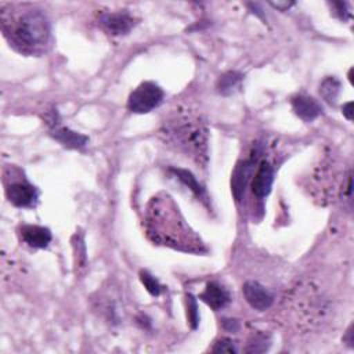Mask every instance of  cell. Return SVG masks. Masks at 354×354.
<instances>
[{
  "mask_svg": "<svg viewBox=\"0 0 354 354\" xmlns=\"http://www.w3.org/2000/svg\"><path fill=\"white\" fill-rule=\"evenodd\" d=\"M144 225L147 236L156 245L195 254L206 252L202 239L185 223L174 199L165 192L152 196L147 203Z\"/></svg>",
  "mask_w": 354,
  "mask_h": 354,
  "instance_id": "6da1fadb",
  "label": "cell"
},
{
  "mask_svg": "<svg viewBox=\"0 0 354 354\" xmlns=\"http://www.w3.org/2000/svg\"><path fill=\"white\" fill-rule=\"evenodd\" d=\"M1 30L10 46L24 55H39L50 44L51 29L46 14L28 4H3Z\"/></svg>",
  "mask_w": 354,
  "mask_h": 354,
  "instance_id": "7a4b0ae2",
  "label": "cell"
},
{
  "mask_svg": "<svg viewBox=\"0 0 354 354\" xmlns=\"http://www.w3.org/2000/svg\"><path fill=\"white\" fill-rule=\"evenodd\" d=\"M160 136L165 142L184 153L199 166H206L209 153V131L196 112L188 108H177L162 123Z\"/></svg>",
  "mask_w": 354,
  "mask_h": 354,
  "instance_id": "3957f363",
  "label": "cell"
},
{
  "mask_svg": "<svg viewBox=\"0 0 354 354\" xmlns=\"http://www.w3.org/2000/svg\"><path fill=\"white\" fill-rule=\"evenodd\" d=\"M292 297L297 301H300V307L295 306L296 314L300 313V315L304 318L303 321L306 324H310V328L315 324H318L326 314V301L322 296L318 295L315 290V286H300Z\"/></svg>",
  "mask_w": 354,
  "mask_h": 354,
  "instance_id": "277c9868",
  "label": "cell"
},
{
  "mask_svg": "<svg viewBox=\"0 0 354 354\" xmlns=\"http://www.w3.org/2000/svg\"><path fill=\"white\" fill-rule=\"evenodd\" d=\"M165 98L163 90L153 82H144L129 95L127 108L134 113H148L158 108Z\"/></svg>",
  "mask_w": 354,
  "mask_h": 354,
  "instance_id": "5b68a950",
  "label": "cell"
},
{
  "mask_svg": "<svg viewBox=\"0 0 354 354\" xmlns=\"http://www.w3.org/2000/svg\"><path fill=\"white\" fill-rule=\"evenodd\" d=\"M260 163V151L256 149L249 158L239 160L231 174V192L236 202H241L250 178L254 174V169Z\"/></svg>",
  "mask_w": 354,
  "mask_h": 354,
  "instance_id": "8992f818",
  "label": "cell"
},
{
  "mask_svg": "<svg viewBox=\"0 0 354 354\" xmlns=\"http://www.w3.org/2000/svg\"><path fill=\"white\" fill-rule=\"evenodd\" d=\"M7 199L17 207H30L35 206L39 198L36 187H33L26 180L18 181H4Z\"/></svg>",
  "mask_w": 354,
  "mask_h": 354,
  "instance_id": "52a82bcc",
  "label": "cell"
},
{
  "mask_svg": "<svg viewBox=\"0 0 354 354\" xmlns=\"http://www.w3.org/2000/svg\"><path fill=\"white\" fill-rule=\"evenodd\" d=\"M101 28L113 36L127 35L136 25V19L126 11L104 12L98 19Z\"/></svg>",
  "mask_w": 354,
  "mask_h": 354,
  "instance_id": "ba28073f",
  "label": "cell"
},
{
  "mask_svg": "<svg viewBox=\"0 0 354 354\" xmlns=\"http://www.w3.org/2000/svg\"><path fill=\"white\" fill-rule=\"evenodd\" d=\"M242 292L246 301L257 311H264L270 308L274 301V296L271 295V292L256 281L245 282L242 286Z\"/></svg>",
  "mask_w": 354,
  "mask_h": 354,
  "instance_id": "9c48e42d",
  "label": "cell"
},
{
  "mask_svg": "<svg viewBox=\"0 0 354 354\" xmlns=\"http://www.w3.org/2000/svg\"><path fill=\"white\" fill-rule=\"evenodd\" d=\"M272 181H274V169H272V166L266 159L260 160V163L257 166V170H256V173L253 174V178H252V192L260 199L266 198L271 192Z\"/></svg>",
  "mask_w": 354,
  "mask_h": 354,
  "instance_id": "30bf717a",
  "label": "cell"
},
{
  "mask_svg": "<svg viewBox=\"0 0 354 354\" xmlns=\"http://www.w3.org/2000/svg\"><path fill=\"white\" fill-rule=\"evenodd\" d=\"M290 104L293 112L304 122H313L322 112V106L313 97L304 94H297L292 97Z\"/></svg>",
  "mask_w": 354,
  "mask_h": 354,
  "instance_id": "8fae6325",
  "label": "cell"
},
{
  "mask_svg": "<svg viewBox=\"0 0 354 354\" xmlns=\"http://www.w3.org/2000/svg\"><path fill=\"white\" fill-rule=\"evenodd\" d=\"M19 236L26 245L36 249H44L51 242L50 230L40 225H32V224L22 225L19 228Z\"/></svg>",
  "mask_w": 354,
  "mask_h": 354,
  "instance_id": "7c38bea8",
  "label": "cell"
},
{
  "mask_svg": "<svg viewBox=\"0 0 354 354\" xmlns=\"http://www.w3.org/2000/svg\"><path fill=\"white\" fill-rule=\"evenodd\" d=\"M199 299L205 301L210 308L218 311L231 301L230 292L217 282H209L205 290L199 295Z\"/></svg>",
  "mask_w": 354,
  "mask_h": 354,
  "instance_id": "4fadbf2b",
  "label": "cell"
},
{
  "mask_svg": "<svg viewBox=\"0 0 354 354\" xmlns=\"http://www.w3.org/2000/svg\"><path fill=\"white\" fill-rule=\"evenodd\" d=\"M50 134H51V137L54 140H57L64 147L71 148V149H80L88 141L87 136L80 134L77 131H73V130H71L68 127H64V126H59V124L51 127L50 129Z\"/></svg>",
  "mask_w": 354,
  "mask_h": 354,
  "instance_id": "5bb4252c",
  "label": "cell"
},
{
  "mask_svg": "<svg viewBox=\"0 0 354 354\" xmlns=\"http://www.w3.org/2000/svg\"><path fill=\"white\" fill-rule=\"evenodd\" d=\"M340 93V82L335 76H326L319 84V94L328 104H335Z\"/></svg>",
  "mask_w": 354,
  "mask_h": 354,
  "instance_id": "9a60e30c",
  "label": "cell"
},
{
  "mask_svg": "<svg viewBox=\"0 0 354 354\" xmlns=\"http://www.w3.org/2000/svg\"><path fill=\"white\" fill-rule=\"evenodd\" d=\"M242 73L236 72V71H228L225 72L224 75L220 76V79L217 80V91L220 94H224V95H228L231 94L236 87L238 84L241 83L242 80Z\"/></svg>",
  "mask_w": 354,
  "mask_h": 354,
  "instance_id": "2e32d148",
  "label": "cell"
},
{
  "mask_svg": "<svg viewBox=\"0 0 354 354\" xmlns=\"http://www.w3.org/2000/svg\"><path fill=\"white\" fill-rule=\"evenodd\" d=\"M170 171L180 180L183 181L199 199H202L205 196V189L202 188V185L196 181V178L191 174V171L185 170V169H176V167H171Z\"/></svg>",
  "mask_w": 354,
  "mask_h": 354,
  "instance_id": "e0dca14e",
  "label": "cell"
},
{
  "mask_svg": "<svg viewBox=\"0 0 354 354\" xmlns=\"http://www.w3.org/2000/svg\"><path fill=\"white\" fill-rule=\"evenodd\" d=\"M271 344V337L270 335L267 333H263V332H257L254 333L249 340H248V344H246V348L245 351L246 353H264L268 350Z\"/></svg>",
  "mask_w": 354,
  "mask_h": 354,
  "instance_id": "ac0fdd59",
  "label": "cell"
},
{
  "mask_svg": "<svg viewBox=\"0 0 354 354\" xmlns=\"http://www.w3.org/2000/svg\"><path fill=\"white\" fill-rule=\"evenodd\" d=\"M140 279L142 282V285L145 286V289L149 292V295L152 296H159L162 292V285L159 283V281L151 275L148 271H141L140 272Z\"/></svg>",
  "mask_w": 354,
  "mask_h": 354,
  "instance_id": "d6986e66",
  "label": "cell"
},
{
  "mask_svg": "<svg viewBox=\"0 0 354 354\" xmlns=\"http://www.w3.org/2000/svg\"><path fill=\"white\" fill-rule=\"evenodd\" d=\"M210 350L213 353H238V347H236L235 342L228 337L218 339Z\"/></svg>",
  "mask_w": 354,
  "mask_h": 354,
  "instance_id": "ffe728a7",
  "label": "cell"
},
{
  "mask_svg": "<svg viewBox=\"0 0 354 354\" xmlns=\"http://www.w3.org/2000/svg\"><path fill=\"white\" fill-rule=\"evenodd\" d=\"M187 301H188V307H187V313H188V321L191 324V326L195 329L198 326V321H199V315H198V306H196V300L192 295H187Z\"/></svg>",
  "mask_w": 354,
  "mask_h": 354,
  "instance_id": "44dd1931",
  "label": "cell"
},
{
  "mask_svg": "<svg viewBox=\"0 0 354 354\" xmlns=\"http://www.w3.org/2000/svg\"><path fill=\"white\" fill-rule=\"evenodd\" d=\"M332 7L335 8V12L339 15L340 19L346 21V19H348V18L351 17V14H350V11H348V8H347V3L335 1V3H332Z\"/></svg>",
  "mask_w": 354,
  "mask_h": 354,
  "instance_id": "7402d4cb",
  "label": "cell"
},
{
  "mask_svg": "<svg viewBox=\"0 0 354 354\" xmlns=\"http://www.w3.org/2000/svg\"><path fill=\"white\" fill-rule=\"evenodd\" d=\"M223 326L224 329H227L228 332H236L239 329V324L236 319H223Z\"/></svg>",
  "mask_w": 354,
  "mask_h": 354,
  "instance_id": "603a6c76",
  "label": "cell"
},
{
  "mask_svg": "<svg viewBox=\"0 0 354 354\" xmlns=\"http://www.w3.org/2000/svg\"><path fill=\"white\" fill-rule=\"evenodd\" d=\"M295 3L293 1H271L270 6L279 10V11H286L289 7H292Z\"/></svg>",
  "mask_w": 354,
  "mask_h": 354,
  "instance_id": "cb8c5ba5",
  "label": "cell"
},
{
  "mask_svg": "<svg viewBox=\"0 0 354 354\" xmlns=\"http://www.w3.org/2000/svg\"><path fill=\"white\" fill-rule=\"evenodd\" d=\"M351 106H353V102H347V104H344L343 105V115L348 119V120H351L353 119V112H351Z\"/></svg>",
  "mask_w": 354,
  "mask_h": 354,
  "instance_id": "d4e9b609",
  "label": "cell"
}]
</instances>
